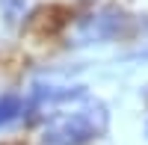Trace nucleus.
<instances>
[{
	"instance_id": "nucleus-1",
	"label": "nucleus",
	"mask_w": 148,
	"mask_h": 145,
	"mask_svg": "<svg viewBox=\"0 0 148 145\" xmlns=\"http://www.w3.org/2000/svg\"><path fill=\"white\" fill-rule=\"evenodd\" d=\"M107 130H110L107 104L86 95L77 86V89H68L62 98L47 104L42 139L47 145H89L107 136Z\"/></svg>"
},
{
	"instance_id": "nucleus-2",
	"label": "nucleus",
	"mask_w": 148,
	"mask_h": 145,
	"mask_svg": "<svg viewBox=\"0 0 148 145\" xmlns=\"http://www.w3.org/2000/svg\"><path fill=\"white\" fill-rule=\"evenodd\" d=\"M121 24H125V15L113 6H104V9L92 12L89 18L80 21L77 36H80V42H104V39H110V36H116L121 30Z\"/></svg>"
},
{
	"instance_id": "nucleus-3",
	"label": "nucleus",
	"mask_w": 148,
	"mask_h": 145,
	"mask_svg": "<svg viewBox=\"0 0 148 145\" xmlns=\"http://www.w3.org/2000/svg\"><path fill=\"white\" fill-rule=\"evenodd\" d=\"M21 113H24V101L18 95H0V127L12 124Z\"/></svg>"
},
{
	"instance_id": "nucleus-4",
	"label": "nucleus",
	"mask_w": 148,
	"mask_h": 145,
	"mask_svg": "<svg viewBox=\"0 0 148 145\" xmlns=\"http://www.w3.org/2000/svg\"><path fill=\"white\" fill-rule=\"evenodd\" d=\"M145 133H148V124H145Z\"/></svg>"
}]
</instances>
